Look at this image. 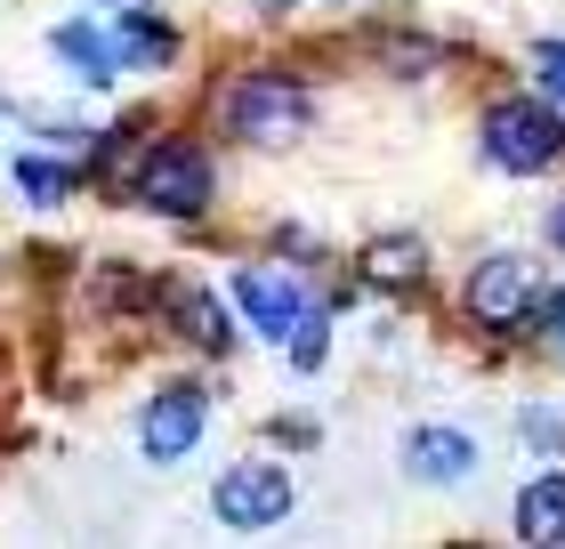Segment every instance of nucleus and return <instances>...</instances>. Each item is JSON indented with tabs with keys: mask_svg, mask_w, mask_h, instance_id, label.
<instances>
[{
	"mask_svg": "<svg viewBox=\"0 0 565 549\" xmlns=\"http://www.w3.org/2000/svg\"><path fill=\"white\" fill-rule=\"evenodd\" d=\"M550 243L565 251V202H557V211H550Z\"/></svg>",
	"mask_w": 565,
	"mask_h": 549,
	"instance_id": "obj_17",
	"label": "nucleus"
},
{
	"mask_svg": "<svg viewBox=\"0 0 565 549\" xmlns=\"http://www.w3.org/2000/svg\"><path fill=\"white\" fill-rule=\"evenodd\" d=\"M542 316L557 324V339H565V299H542Z\"/></svg>",
	"mask_w": 565,
	"mask_h": 549,
	"instance_id": "obj_18",
	"label": "nucleus"
},
{
	"mask_svg": "<svg viewBox=\"0 0 565 549\" xmlns=\"http://www.w3.org/2000/svg\"><path fill=\"white\" fill-rule=\"evenodd\" d=\"M404 477H420V485H460V477H469V468H477V444L469 436H460V429H413V436H404Z\"/></svg>",
	"mask_w": 565,
	"mask_h": 549,
	"instance_id": "obj_8",
	"label": "nucleus"
},
{
	"mask_svg": "<svg viewBox=\"0 0 565 549\" xmlns=\"http://www.w3.org/2000/svg\"><path fill=\"white\" fill-rule=\"evenodd\" d=\"M460 299H469V316L484 331H518L533 307H542V267L518 258V251H493V258H477V267H469Z\"/></svg>",
	"mask_w": 565,
	"mask_h": 549,
	"instance_id": "obj_4",
	"label": "nucleus"
},
{
	"mask_svg": "<svg viewBox=\"0 0 565 549\" xmlns=\"http://www.w3.org/2000/svg\"><path fill=\"white\" fill-rule=\"evenodd\" d=\"M420 267H428V251L413 243V234H380V243L364 251V275L372 283H420Z\"/></svg>",
	"mask_w": 565,
	"mask_h": 549,
	"instance_id": "obj_13",
	"label": "nucleus"
},
{
	"mask_svg": "<svg viewBox=\"0 0 565 549\" xmlns=\"http://www.w3.org/2000/svg\"><path fill=\"white\" fill-rule=\"evenodd\" d=\"M211 509H218V526H235V534H267V526L291 517V477H282L275 461H235L211 485Z\"/></svg>",
	"mask_w": 565,
	"mask_h": 549,
	"instance_id": "obj_5",
	"label": "nucleus"
},
{
	"mask_svg": "<svg viewBox=\"0 0 565 549\" xmlns=\"http://www.w3.org/2000/svg\"><path fill=\"white\" fill-rule=\"evenodd\" d=\"M17 178H24V194H33V202H65L73 194V170L65 162H41V154H24Z\"/></svg>",
	"mask_w": 565,
	"mask_h": 549,
	"instance_id": "obj_15",
	"label": "nucleus"
},
{
	"mask_svg": "<svg viewBox=\"0 0 565 549\" xmlns=\"http://www.w3.org/2000/svg\"><path fill=\"white\" fill-rule=\"evenodd\" d=\"M565 154V114L542 106V97H509V106L484 114V162L509 178H542Z\"/></svg>",
	"mask_w": 565,
	"mask_h": 549,
	"instance_id": "obj_3",
	"label": "nucleus"
},
{
	"mask_svg": "<svg viewBox=\"0 0 565 549\" xmlns=\"http://www.w3.org/2000/svg\"><path fill=\"white\" fill-rule=\"evenodd\" d=\"M106 41H114V65H170V57H178V33H170L162 17H146V9L114 17Z\"/></svg>",
	"mask_w": 565,
	"mask_h": 549,
	"instance_id": "obj_12",
	"label": "nucleus"
},
{
	"mask_svg": "<svg viewBox=\"0 0 565 549\" xmlns=\"http://www.w3.org/2000/svg\"><path fill=\"white\" fill-rule=\"evenodd\" d=\"M235 307H243V316L259 324L267 339H282V331L307 316V283L275 275V267H250V275H235Z\"/></svg>",
	"mask_w": 565,
	"mask_h": 549,
	"instance_id": "obj_7",
	"label": "nucleus"
},
{
	"mask_svg": "<svg viewBox=\"0 0 565 549\" xmlns=\"http://www.w3.org/2000/svg\"><path fill=\"white\" fill-rule=\"evenodd\" d=\"M533 73H542V89H550V106L565 114V41H533Z\"/></svg>",
	"mask_w": 565,
	"mask_h": 549,
	"instance_id": "obj_16",
	"label": "nucleus"
},
{
	"mask_svg": "<svg viewBox=\"0 0 565 549\" xmlns=\"http://www.w3.org/2000/svg\"><path fill=\"white\" fill-rule=\"evenodd\" d=\"M202 429H211V397L202 388H162L146 412H138V453L146 461H186Z\"/></svg>",
	"mask_w": 565,
	"mask_h": 549,
	"instance_id": "obj_6",
	"label": "nucleus"
},
{
	"mask_svg": "<svg viewBox=\"0 0 565 549\" xmlns=\"http://www.w3.org/2000/svg\"><path fill=\"white\" fill-rule=\"evenodd\" d=\"M170 324L186 331L202 356H226V348H235V324H226V307L202 292V283H170Z\"/></svg>",
	"mask_w": 565,
	"mask_h": 549,
	"instance_id": "obj_9",
	"label": "nucleus"
},
{
	"mask_svg": "<svg viewBox=\"0 0 565 549\" xmlns=\"http://www.w3.org/2000/svg\"><path fill=\"white\" fill-rule=\"evenodd\" d=\"M282 356H291V372H323L331 363V316L323 307H307V316L282 331Z\"/></svg>",
	"mask_w": 565,
	"mask_h": 549,
	"instance_id": "obj_14",
	"label": "nucleus"
},
{
	"mask_svg": "<svg viewBox=\"0 0 565 549\" xmlns=\"http://www.w3.org/2000/svg\"><path fill=\"white\" fill-rule=\"evenodd\" d=\"M518 541H533V549L565 541V468H542V477L518 493Z\"/></svg>",
	"mask_w": 565,
	"mask_h": 549,
	"instance_id": "obj_10",
	"label": "nucleus"
},
{
	"mask_svg": "<svg viewBox=\"0 0 565 549\" xmlns=\"http://www.w3.org/2000/svg\"><path fill=\"white\" fill-rule=\"evenodd\" d=\"M218 114H226V129H235L243 146H291V138H307V82H291V73H243V82H226V97H218Z\"/></svg>",
	"mask_w": 565,
	"mask_h": 549,
	"instance_id": "obj_1",
	"label": "nucleus"
},
{
	"mask_svg": "<svg viewBox=\"0 0 565 549\" xmlns=\"http://www.w3.org/2000/svg\"><path fill=\"white\" fill-rule=\"evenodd\" d=\"M49 49H57V57L73 65V73H82V82L89 89H114V41H106V24H82V17H73V24H57V33H49Z\"/></svg>",
	"mask_w": 565,
	"mask_h": 549,
	"instance_id": "obj_11",
	"label": "nucleus"
},
{
	"mask_svg": "<svg viewBox=\"0 0 565 549\" xmlns=\"http://www.w3.org/2000/svg\"><path fill=\"white\" fill-rule=\"evenodd\" d=\"M130 194L146 202L153 219H202V211H211V194H218L211 154L186 146V138H153L138 154V170H130Z\"/></svg>",
	"mask_w": 565,
	"mask_h": 549,
	"instance_id": "obj_2",
	"label": "nucleus"
}]
</instances>
